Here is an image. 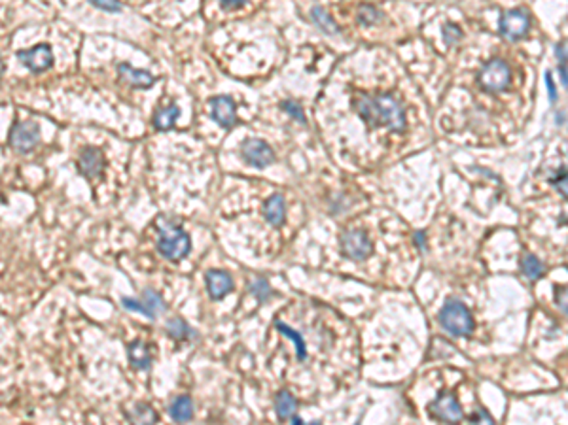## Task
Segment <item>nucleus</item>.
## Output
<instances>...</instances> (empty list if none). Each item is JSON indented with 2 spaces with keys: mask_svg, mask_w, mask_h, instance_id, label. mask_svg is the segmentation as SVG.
<instances>
[{
  "mask_svg": "<svg viewBox=\"0 0 568 425\" xmlns=\"http://www.w3.org/2000/svg\"><path fill=\"white\" fill-rule=\"evenodd\" d=\"M192 250L190 234L184 233L180 227L173 223L163 222L159 227V238H157V252L169 261H180Z\"/></svg>",
  "mask_w": 568,
  "mask_h": 425,
  "instance_id": "nucleus-2",
  "label": "nucleus"
},
{
  "mask_svg": "<svg viewBox=\"0 0 568 425\" xmlns=\"http://www.w3.org/2000/svg\"><path fill=\"white\" fill-rule=\"evenodd\" d=\"M169 414L176 424H186V421H190V419L194 418V400L190 399L187 395L176 397V399L171 403Z\"/></svg>",
  "mask_w": 568,
  "mask_h": 425,
  "instance_id": "nucleus-17",
  "label": "nucleus"
},
{
  "mask_svg": "<svg viewBox=\"0 0 568 425\" xmlns=\"http://www.w3.org/2000/svg\"><path fill=\"white\" fill-rule=\"evenodd\" d=\"M10 148L18 154H29L40 142V127L34 121H18L8 136Z\"/></svg>",
  "mask_w": 568,
  "mask_h": 425,
  "instance_id": "nucleus-5",
  "label": "nucleus"
},
{
  "mask_svg": "<svg viewBox=\"0 0 568 425\" xmlns=\"http://www.w3.org/2000/svg\"><path fill=\"white\" fill-rule=\"evenodd\" d=\"M360 424H362V416H360V418H358V421H356L355 425H360Z\"/></svg>",
  "mask_w": 568,
  "mask_h": 425,
  "instance_id": "nucleus-38",
  "label": "nucleus"
},
{
  "mask_svg": "<svg viewBox=\"0 0 568 425\" xmlns=\"http://www.w3.org/2000/svg\"><path fill=\"white\" fill-rule=\"evenodd\" d=\"M553 185H555L557 189L564 195V197L568 198V174H559L555 180H553Z\"/></svg>",
  "mask_w": 568,
  "mask_h": 425,
  "instance_id": "nucleus-34",
  "label": "nucleus"
},
{
  "mask_svg": "<svg viewBox=\"0 0 568 425\" xmlns=\"http://www.w3.org/2000/svg\"><path fill=\"white\" fill-rule=\"evenodd\" d=\"M121 304H124V309L133 310V312H138V314L146 316L148 320H156V318H154V314H152L150 310H148V306L144 304V301H137V299H129V297H124V299H121Z\"/></svg>",
  "mask_w": 568,
  "mask_h": 425,
  "instance_id": "nucleus-27",
  "label": "nucleus"
},
{
  "mask_svg": "<svg viewBox=\"0 0 568 425\" xmlns=\"http://www.w3.org/2000/svg\"><path fill=\"white\" fill-rule=\"evenodd\" d=\"M557 57H559V70H561L562 83L568 87V51H564L562 46L557 48Z\"/></svg>",
  "mask_w": 568,
  "mask_h": 425,
  "instance_id": "nucleus-31",
  "label": "nucleus"
},
{
  "mask_svg": "<svg viewBox=\"0 0 568 425\" xmlns=\"http://www.w3.org/2000/svg\"><path fill=\"white\" fill-rule=\"evenodd\" d=\"M555 302L561 312L568 314V288H559L555 291Z\"/></svg>",
  "mask_w": 568,
  "mask_h": 425,
  "instance_id": "nucleus-33",
  "label": "nucleus"
},
{
  "mask_svg": "<svg viewBox=\"0 0 568 425\" xmlns=\"http://www.w3.org/2000/svg\"><path fill=\"white\" fill-rule=\"evenodd\" d=\"M531 27V18L523 10H510L500 18V32L508 40H519L523 38Z\"/></svg>",
  "mask_w": 568,
  "mask_h": 425,
  "instance_id": "nucleus-10",
  "label": "nucleus"
},
{
  "mask_svg": "<svg viewBox=\"0 0 568 425\" xmlns=\"http://www.w3.org/2000/svg\"><path fill=\"white\" fill-rule=\"evenodd\" d=\"M296 407H298V403H296V399H293V395L290 393V391L282 389V391L277 393L275 410H277V416H279V419L292 418L293 412H296Z\"/></svg>",
  "mask_w": 568,
  "mask_h": 425,
  "instance_id": "nucleus-20",
  "label": "nucleus"
},
{
  "mask_svg": "<svg viewBox=\"0 0 568 425\" xmlns=\"http://www.w3.org/2000/svg\"><path fill=\"white\" fill-rule=\"evenodd\" d=\"M241 157L246 165L254 168H265L275 161V151L268 142L249 138L241 144Z\"/></svg>",
  "mask_w": 568,
  "mask_h": 425,
  "instance_id": "nucleus-6",
  "label": "nucleus"
},
{
  "mask_svg": "<svg viewBox=\"0 0 568 425\" xmlns=\"http://www.w3.org/2000/svg\"><path fill=\"white\" fill-rule=\"evenodd\" d=\"M428 410H430V416H434V418L440 419V421H445V424L451 425H458L462 421V418H464L462 407L458 405V400H456L455 395L451 393L437 395L436 399L430 403Z\"/></svg>",
  "mask_w": 568,
  "mask_h": 425,
  "instance_id": "nucleus-8",
  "label": "nucleus"
},
{
  "mask_svg": "<svg viewBox=\"0 0 568 425\" xmlns=\"http://www.w3.org/2000/svg\"><path fill=\"white\" fill-rule=\"evenodd\" d=\"M307 425H320V421H312V424H307Z\"/></svg>",
  "mask_w": 568,
  "mask_h": 425,
  "instance_id": "nucleus-39",
  "label": "nucleus"
},
{
  "mask_svg": "<svg viewBox=\"0 0 568 425\" xmlns=\"http://www.w3.org/2000/svg\"><path fill=\"white\" fill-rule=\"evenodd\" d=\"M480 83L487 91H502L510 83V68L504 61L494 59L481 68Z\"/></svg>",
  "mask_w": 568,
  "mask_h": 425,
  "instance_id": "nucleus-9",
  "label": "nucleus"
},
{
  "mask_svg": "<svg viewBox=\"0 0 568 425\" xmlns=\"http://www.w3.org/2000/svg\"><path fill=\"white\" fill-rule=\"evenodd\" d=\"M281 108H282V110H284V112H286L288 116L293 117V119H298V121H300L301 125H305V123H307L305 114H303V108H301V106L298 104L296 100H282V102H281Z\"/></svg>",
  "mask_w": 568,
  "mask_h": 425,
  "instance_id": "nucleus-28",
  "label": "nucleus"
},
{
  "mask_svg": "<svg viewBox=\"0 0 568 425\" xmlns=\"http://www.w3.org/2000/svg\"><path fill=\"white\" fill-rule=\"evenodd\" d=\"M178 116H180V108H178L176 104H171V106H167V108H161V110H157L156 116H154V127H156L157 130H161V133H165V130H171L173 127H175Z\"/></svg>",
  "mask_w": 568,
  "mask_h": 425,
  "instance_id": "nucleus-19",
  "label": "nucleus"
},
{
  "mask_svg": "<svg viewBox=\"0 0 568 425\" xmlns=\"http://www.w3.org/2000/svg\"><path fill=\"white\" fill-rule=\"evenodd\" d=\"M292 425H303V421H301L300 416H296V418H292Z\"/></svg>",
  "mask_w": 568,
  "mask_h": 425,
  "instance_id": "nucleus-37",
  "label": "nucleus"
},
{
  "mask_svg": "<svg viewBox=\"0 0 568 425\" xmlns=\"http://www.w3.org/2000/svg\"><path fill=\"white\" fill-rule=\"evenodd\" d=\"M205 282H206V291L209 295L214 301H220L224 299L227 293H231L233 290V280L225 271H209L205 274Z\"/></svg>",
  "mask_w": 568,
  "mask_h": 425,
  "instance_id": "nucleus-13",
  "label": "nucleus"
},
{
  "mask_svg": "<svg viewBox=\"0 0 568 425\" xmlns=\"http://www.w3.org/2000/svg\"><path fill=\"white\" fill-rule=\"evenodd\" d=\"M521 271L529 280H538L543 276V265L534 255H524L521 259Z\"/></svg>",
  "mask_w": 568,
  "mask_h": 425,
  "instance_id": "nucleus-24",
  "label": "nucleus"
},
{
  "mask_svg": "<svg viewBox=\"0 0 568 425\" xmlns=\"http://www.w3.org/2000/svg\"><path fill=\"white\" fill-rule=\"evenodd\" d=\"M127 419H129L133 425H156L157 414L150 405H146V403H137V405L127 412Z\"/></svg>",
  "mask_w": 568,
  "mask_h": 425,
  "instance_id": "nucleus-18",
  "label": "nucleus"
},
{
  "mask_svg": "<svg viewBox=\"0 0 568 425\" xmlns=\"http://www.w3.org/2000/svg\"><path fill=\"white\" fill-rule=\"evenodd\" d=\"M211 116L222 129H231L237 125V106L230 95H220L211 99Z\"/></svg>",
  "mask_w": 568,
  "mask_h": 425,
  "instance_id": "nucleus-11",
  "label": "nucleus"
},
{
  "mask_svg": "<svg viewBox=\"0 0 568 425\" xmlns=\"http://www.w3.org/2000/svg\"><path fill=\"white\" fill-rule=\"evenodd\" d=\"M311 19H312V23L319 27L320 31L324 32V34H338V32H341L339 31L338 23L330 18V13H326L324 8H320V6L312 8Z\"/></svg>",
  "mask_w": 568,
  "mask_h": 425,
  "instance_id": "nucleus-21",
  "label": "nucleus"
},
{
  "mask_svg": "<svg viewBox=\"0 0 568 425\" xmlns=\"http://www.w3.org/2000/svg\"><path fill=\"white\" fill-rule=\"evenodd\" d=\"M18 61L25 68H29L31 72L38 74V72H46L53 67V51L48 43H38L31 50H21L15 53Z\"/></svg>",
  "mask_w": 568,
  "mask_h": 425,
  "instance_id": "nucleus-7",
  "label": "nucleus"
},
{
  "mask_svg": "<svg viewBox=\"0 0 568 425\" xmlns=\"http://www.w3.org/2000/svg\"><path fill=\"white\" fill-rule=\"evenodd\" d=\"M381 18L383 13L375 6H371V4H364V6L358 8V21L362 25H375V23L381 21Z\"/></svg>",
  "mask_w": 568,
  "mask_h": 425,
  "instance_id": "nucleus-26",
  "label": "nucleus"
},
{
  "mask_svg": "<svg viewBox=\"0 0 568 425\" xmlns=\"http://www.w3.org/2000/svg\"><path fill=\"white\" fill-rule=\"evenodd\" d=\"M275 327L279 333L284 335V337H288V339L292 340L293 344H296V350H298V359L303 361V359L307 358V348H305V340H303V337H301L300 331H296V329H292V327L286 325V323H282V321H275Z\"/></svg>",
  "mask_w": 568,
  "mask_h": 425,
  "instance_id": "nucleus-23",
  "label": "nucleus"
},
{
  "mask_svg": "<svg viewBox=\"0 0 568 425\" xmlns=\"http://www.w3.org/2000/svg\"><path fill=\"white\" fill-rule=\"evenodd\" d=\"M341 252L345 257H349L350 261H364L368 259L374 252V244L368 234L360 231V229H350L341 234Z\"/></svg>",
  "mask_w": 568,
  "mask_h": 425,
  "instance_id": "nucleus-4",
  "label": "nucleus"
},
{
  "mask_svg": "<svg viewBox=\"0 0 568 425\" xmlns=\"http://www.w3.org/2000/svg\"><path fill=\"white\" fill-rule=\"evenodd\" d=\"M440 325L453 337H468L474 331V320L470 310L456 299H449L445 302L444 309L440 310Z\"/></svg>",
  "mask_w": 568,
  "mask_h": 425,
  "instance_id": "nucleus-3",
  "label": "nucleus"
},
{
  "mask_svg": "<svg viewBox=\"0 0 568 425\" xmlns=\"http://www.w3.org/2000/svg\"><path fill=\"white\" fill-rule=\"evenodd\" d=\"M118 74L125 83H129V86L133 87H138V89H148V87H152L156 83V78H154L150 72L133 68L131 65H127V62L118 65Z\"/></svg>",
  "mask_w": 568,
  "mask_h": 425,
  "instance_id": "nucleus-14",
  "label": "nucleus"
},
{
  "mask_svg": "<svg viewBox=\"0 0 568 425\" xmlns=\"http://www.w3.org/2000/svg\"><path fill=\"white\" fill-rule=\"evenodd\" d=\"M355 112L369 127H385L394 133L406 129V112L402 102L390 95H366L358 93L352 99Z\"/></svg>",
  "mask_w": 568,
  "mask_h": 425,
  "instance_id": "nucleus-1",
  "label": "nucleus"
},
{
  "mask_svg": "<svg viewBox=\"0 0 568 425\" xmlns=\"http://www.w3.org/2000/svg\"><path fill=\"white\" fill-rule=\"evenodd\" d=\"M105 165H107L105 155H103V151L99 148H95V146L84 148L80 151V155H78V168L89 180L100 178L103 170H105Z\"/></svg>",
  "mask_w": 568,
  "mask_h": 425,
  "instance_id": "nucleus-12",
  "label": "nucleus"
},
{
  "mask_svg": "<svg viewBox=\"0 0 568 425\" xmlns=\"http://www.w3.org/2000/svg\"><path fill=\"white\" fill-rule=\"evenodd\" d=\"M143 301H144V304L148 306V310H150L152 314H154V318H156L157 314H163V312L167 310L165 302H163V299L157 295L156 291H152V290L144 291Z\"/></svg>",
  "mask_w": 568,
  "mask_h": 425,
  "instance_id": "nucleus-25",
  "label": "nucleus"
},
{
  "mask_svg": "<svg viewBox=\"0 0 568 425\" xmlns=\"http://www.w3.org/2000/svg\"><path fill=\"white\" fill-rule=\"evenodd\" d=\"M127 358H129V363L138 370H146L150 369L152 365V356L148 346L144 344L143 340H133L131 344L127 346Z\"/></svg>",
  "mask_w": 568,
  "mask_h": 425,
  "instance_id": "nucleus-16",
  "label": "nucleus"
},
{
  "mask_svg": "<svg viewBox=\"0 0 568 425\" xmlns=\"http://www.w3.org/2000/svg\"><path fill=\"white\" fill-rule=\"evenodd\" d=\"M165 331H167V335H169L171 339L175 340H187L194 337V329L187 325L182 318H171V320H167V323H165Z\"/></svg>",
  "mask_w": 568,
  "mask_h": 425,
  "instance_id": "nucleus-22",
  "label": "nucleus"
},
{
  "mask_svg": "<svg viewBox=\"0 0 568 425\" xmlns=\"http://www.w3.org/2000/svg\"><path fill=\"white\" fill-rule=\"evenodd\" d=\"M246 4V0H222L220 6L224 10H237V8H243Z\"/></svg>",
  "mask_w": 568,
  "mask_h": 425,
  "instance_id": "nucleus-35",
  "label": "nucleus"
},
{
  "mask_svg": "<svg viewBox=\"0 0 568 425\" xmlns=\"http://www.w3.org/2000/svg\"><path fill=\"white\" fill-rule=\"evenodd\" d=\"M252 295L258 297V301L263 302L268 301L269 297H271V290H269V283L265 282V280H258L254 285H252Z\"/></svg>",
  "mask_w": 568,
  "mask_h": 425,
  "instance_id": "nucleus-29",
  "label": "nucleus"
},
{
  "mask_svg": "<svg viewBox=\"0 0 568 425\" xmlns=\"http://www.w3.org/2000/svg\"><path fill=\"white\" fill-rule=\"evenodd\" d=\"M470 425H496L494 424L493 416L485 410V408H477L474 416L470 418Z\"/></svg>",
  "mask_w": 568,
  "mask_h": 425,
  "instance_id": "nucleus-30",
  "label": "nucleus"
},
{
  "mask_svg": "<svg viewBox=\"0 0 568 425\" xmlns=\"http://www.w3.org/2000/svg\"><path fill=\"white\" fill-rule=\"evenodd\" d=\"M263 216L268 220L273 227H281L286 217V204H284V197L275 193L265 201L263 204Z\"/></svg>",
  "mask_w": 568,
  "mask_h": 425,
  "instance_id": "nucleus-15",
  "label": "nucleus"
},
{
  "mask_svg": "<svg viewBox=\"0 0 568 425\" xmlns=\"http://www.w3.org/2000/svg\"><path fill=\"white\" fill-rule=\"evenodd\" d=\"M91 6L108 13L121 12V4H119V2H114V0H91Z\"/></svg>",
  "mask_w": 568,
  "mask_h": 425,
  "instance_id": "nucleus-32",
  "label": "nucleus"
},
{
  "mask_svg": "<svg viewBox=\"0 0 568 425\" xmlns=\"http://www.w3.org/2000/svg\"><path fill=\"white\" fill-rule=\"evenodd\" d=\"M546 83H548V89H550V97H551V100H553V102H555V100H557V91H555V86H553V81H551V76H550V72H548V74H546Z\"/></svg>",
  "mask_w": 568,
  "mask_h": 425,
  "instance_id": "nucleus-36",
  "label": "nucleus"
}]
</instances>
